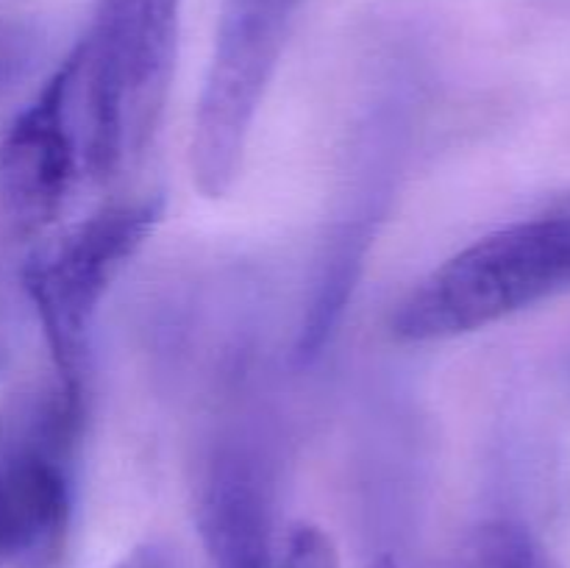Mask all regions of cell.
Returning <instances> with one entry per match:
<instances>
[{
	"mask_svg": "<svg viewBox=\"0 0 570 568\" xmlns=\"http://www.w3.org/2000/svg\"><path fill=\"white\" fill-rule=\"evenodd\" d=\"M568 293L570 195L440 262L399 301L390 332L401 343H443Z\"/></svg>",
	"mask_w": 570,
	"mask_h": 568,
	"instance_id": "6da1fadb",
	"label": "cell"
},
{
	"mask_svg": "<svg viewBox=\"0 0 570 568\" xmlns=\"http://www.w3.org/2000/svg\"><path fill=\"white\" fill-rule=\"evenodd\" d=\"M181 0H95L78 42L92 126L95 182H109L148 150L176 72Z\"/></svg>",
	"mask_w": 570,
	"mask_h": 568,
	"instance_id": "7a4b0ae2",
	"label": "cell"
},
{
	"mask_svg": "<svg viewBox=\"0 0 570 568\" xmlns=\"http://www.w3.org/2000/svg\"><path fill=\"white\" fill-rule=\"evenodd\" d=\"M161 198L117 200L39 243L22 265V290L39 317L56 379L72 393L87 388L89 334L122 267L161 221Z\"/></svg>",
	"mask_w": 570,
	"mask_h": 568,
	"instance_id": "3957f363",
	"label": "cell"
},
{
	"mask_svg": "<svg viewBox=\"0 0 570 568\" xmlns=\"http://www.w3.org/2000/svg\"><path fill=\"white\" fill-rule=\"evenodd\" d=\"M83 393L56 379L0 407V568L39 566L72 516V454Z\"/></svg>",
	"mask_w": 570,
	"mask_h": 568,
	"instance_id": "277c9868",
	"label": "cell"
},
{
	"mask_svg": "<svg viewBox=\"0 0 570 568\" xmlns=\"http://www.w3.org/2000/svg\"><path fill=\"white\" fill-rule=\"evenodd\" d=\"M298 0H223L215 48L189 139L193 182L204 198L232 193L245 145L287 45Z\"/></svg>",
	"mask_w": 570,
	"mask_h": 568,
	"instance_id": "5b68a950",
	"label": "cell"
},
{
	"mask_svg": "<svg viewBox=\"0 0 570 568\" xmlns=\"http://www.w3.org/2000/svg\"><path fill=\"white\" fill-rule=\"evenodd\" d=\"M87 182L92 126L72 50L0 131V223L20 237L45 234Z\"/></svg>",
	"mask_w": 570,
	"mask_h": 568,
	"instance_id": "8992f818",
	"label": "cell"
},
{
	"mask_svg": "<svg viewBox=\"0 0 570 568\" xmlns=\"http://www.w3.org/2000/svg\"><path fill=\"white\" fill-rule=\"evenodd\" d=\"M195 512L212 568H276L271 484L248 457L212 462Z\"/></svg>",
	"mask_w": 570,
	"mask_h": 568,
	"instance_id": "52a82bcc",
	"label": "cell"
},
{
	"mask_svg": "<svg viewBox=\"0 0 570 568\" xmlns=\"http://www.w3.org/2000/svg\"><path fill=\"white\" fill-rule=\"evenodd\" d=\"M460 568H557L523 523L488 521L468 538Z\"/></svg>",
	"mask_w": 570,
	"mask_h": 568,
	"instance_id": "ba28073f",
	"label": "cell"
},
{
	"mask_svg": "<svg viewBox=\"0 0 570 568\" xmlns=\"http://www.w3.org/2000/svg\"><path fill=\"white\" fill-rule=\"evenodd\" d=\"M42 31L33 22L0 17V109L22 89L42 59Z\"/></svg>",
	"mask_w": 570,
	"mask_h": 568,
	"instance_id": "9c48e42d",
	"label": "cell"
},
{
	"mask_svg": "<svg viewBox=\"0 0 570 568\" xmlns=\"http://www.w3.org/2000/svg\"><path fill=\"white\" fill-rule=\"evenodd\" d=\"M276 568H340V551L326 529L298 521L284 535Z\"/></svg>",
	"mask_w": 570,
	"mask_h": 568,
	"instance_id": "30bf717a",
	"label": "cell"
},
{
	"mask_svg": "<svg viewBox=\"0 0 570 568\" xmlns=\"http://www.w3.org/2000/svg\"><path fill=\"white\" fill-rule=\"evenodd\" d=\"M111 568H184L181 557L170 543L161 540H148L128 551L122 560H117Z\"/></svg>",
	"mask_w": 570,
	"mask_h": 568,
	"instance_id": "8fae6325",
	"label": "cell"
},
{
	"mask_svg": "<svg viewBox=\"0 0 570 568\" xmlns=\"http://www.w3.org/2000/svg\"><path fill=\"white\" fill-rule=\"evenodd\" d=\"M14 304H11L9 293H6L3 282H0V376H3L6 368L11 365V356H14Z\"/></svg>",
	"mask_w": 570,
	"mask_h": 568,
	"instance_id": "7c38bea8",
	"label": "cell"
},
{
	"mask_svg": "<svg viewBox=\"0 0 570 568\" xmlns=\"http://www.w3.org/2000/svg\"><path fill=\"white\" fill-rule=\"evenodd\" d=\"M371 568H399V562H395L393 557H379Z\"/></svg>",
	"mask_w": 570,
	"mask_h": 568,
	"instance_id": "4fadbf2b",
	"label": "cell"
}]
</instances>
